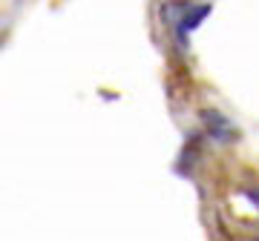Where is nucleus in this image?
Wrapping results in <instances>:
<instances>
[{
    "label": "nucleus",
    "instance_id": "f257e3e1",
    "mask_svg": "<svg viewBox=\"0 0 259 241\" xmlns=\"http://www.w3.org/2000/svg\"><path fill=\"white\" fill-rule=\"evenodd\" d=\"M210 15V6L207 3H202V6H193V9L187 12L185 18H182V23H179V35L185 37L187 32H193V29H199V23H202L204 18Z\"/></svg>",
    "mask_w": 259,
    "mask_h": 241
},
{
    "label": "nucleus",
    "instance_id": "f03ea898",
    "mask_svg": "<svg viewBox=\"0 0 259 241\" xmlns=\"http://www.w3.org/2000/svg\"><path fill=\"white\" fill-rule=\"evenodd\" d=\"M245 195H248L250 201H253V207H256V210H259V190H248V193H245Z\"/></svg>",
    "mask_w": 259,
    "mask_h": 241
}]
</instances>
